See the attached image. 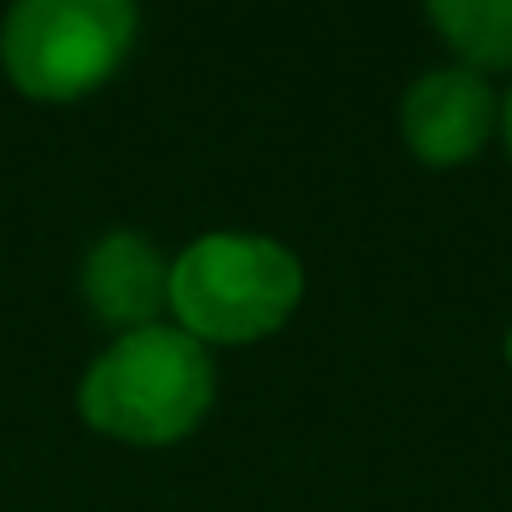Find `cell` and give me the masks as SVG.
<instances>
[{"mask_svg": "<svg viewBox=\"0 0 512 512\" xmlns=\"http://www.w3.org/2000/svg\"><path fill=\"white\" fill-rule=\"evenodd\" d=\"M493 130V90L478 70H428L403 100V135L423 165L468 160Z\"/></svg>", "mask_w": 512, "mask_h": 512, "instance_id": "cell-4", "label": "cell"}, {"mask_svg": "<svg viewBox=\"0 0 512 512\" xmlns=\"http://www.w3.org/2000/svg\"><path fill=\"white\" fill-rule=\"evenodd\" d=\"M214 403V363L184 329H130L115 339L80 383L90 428L125 443H174Z\"/></svg>", "mask_w": 512, "mask_h": 512, "instance_id": "cell-1", "label": "cell"}, {"mask_svg": "<svg viewBox=\"0 0 512 512\" xmlns=\"http://www.w3.org/2000/svg\"><path fill=\"white\" fill-rule=\"evenodd\" d=\"M135 40V0H15L0 60L30 100H80L105 85Z\"/></svg>", "mask_w": 512, "mask_h": 512, "instance_id": "cell-3", "label": "cell"}, {"mask_svg": "<svg viewBox=\"0 0 512 512\" xmlns=\"http://www.w3.org/2000/svg\"><path fill=\"white\" fill-rule=\"evenodd\" d=\"M304 294L299 259L254 234H209L170 269V304L189 339L254 343L274 334Z\"/></svg>", "mask_w": 512, "mask_h": 512, "instance_id": "cell-2", "label": "cell"}, {"mask_svg": "<svg viewBox=\"0 0 512 512\" xmlns=\"http://www.w3.org/2000/svg\"><path fill=\"white\" fill-rule=\"evenodd\" d=\"M85 299L105 324L150 329L170 304V269L140 234H105L85 259Z\"/></svg>", "mask_w": 512, "mask_h": 512, "instance_id": "cell-5", "label": "cell"}, {"mask_svg": "<svg viewBox=\"0 0 512 512\" xmlns=\"http://www.w3.org/2000/svg\"><path fill=\"white\" fill-rule=\"evenodd\" d=\"M503 135H508V155H512V95H508V110H503Z\"/></svg>", "mask_w": 512, "mask_h": 512, "instance_id": "cell-7", "label": "cell"}, {"mask_svg": "<svg viewBox=\"0 0 512 512\" xmlns=\"http://www.w3.org/2000/svg\"><path fill=\"white\" fill-rule=\"evenodd\" d=\"M433 25L468 65L508 70L512 65V0H428Z\"/></svg>", "mask_w": 512, "mask_h": 512, "instance_id": "cell-6", "label": "cell"}, {"mask_svg": "<svg viewBox=\"0 0 512 512\" xmlns=\"http://www.w3.org/2000/svg\"><path fill=\"white\" fill-rule=\"evenodd\" d=\"M508 348H512V343H508Z\"/></svg>", "mask_w": 512, "mask_h": 512, "instance_id": "cell-8", "label": "cell"}]
</instances>
